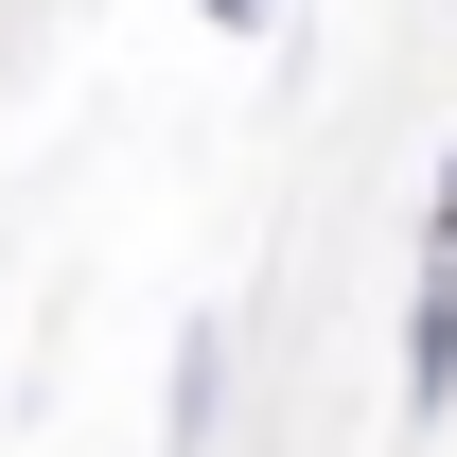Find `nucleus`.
I'll return each instance as SVG.
<instances>
[{"label":"nucleus","instance_id":"2","mask_svg":"<svg viewBox=\"0 0 457 457\" xmlns=\"http://www.w3.org/2000/svg\"><path fill=\"white\" fill-rule=\"evenodd\" d=\"M212 370H228V335H212V317H194V335H176V457L212 440Z\"/></svg>","mask_w":457,"mask_h":457},{"label":"nucleus","instance_id":"1","mask_svg":"<svg viewBox=\"0 0 457 457\" xmlns=\"http://www.w3.org/2000/svg\"><path fill=\"white\" fill-rule=\"evenodd\" d=\"M457 404V141H440V194H422V282H404V422Z\"/></svg>","mask_w":457,"mask_h":457},{"label":"nucleus","instance_id":"3","mask_svg":"<svg viewBox=\"0 0 457 457\" xmlns=\"http://www.w3.org/2000/svg\"><path fill=\"white\" fill-rule=\"evenodd\" d=\"M212 18H228V36H264V18H282V0H212Z\"/></svg>","mask_w":457,"mask_h":457}]
</instances>
